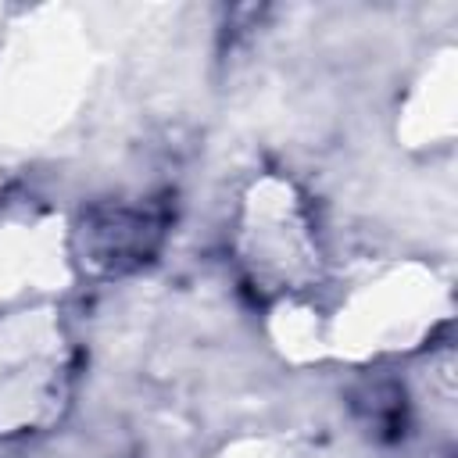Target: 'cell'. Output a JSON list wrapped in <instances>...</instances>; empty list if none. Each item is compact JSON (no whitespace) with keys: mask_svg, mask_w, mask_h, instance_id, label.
Listing matches in <instances>:
<instances>
[{"mask_svg":"<svg viewBox=\"0 0 458 458\" xmlns=\"http://www.w3.org/2000/svg\"><path fill=\"white\" fill-rule=\"evenodd\" d=\"M157 236H161V222L150 211L114 208L89 222L93 261H107L111 268H125V265L147 258L154 250Z\"/></svg>","mask_w":458,"mask_h":458,"instance_id":"obj_1","label":"cell"}]
</instances>
